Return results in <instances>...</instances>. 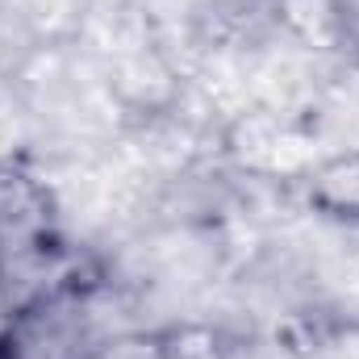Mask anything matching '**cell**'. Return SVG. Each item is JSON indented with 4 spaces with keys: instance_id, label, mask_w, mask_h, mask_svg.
I'll return each mask as SVG.
<instances>
[{
    "instance_id": "2",
    "label": "cell",
    "mask_w": 359,
    "mask_h": 359,
    "mask_svg": "<svg viewBox=\"0 0 359 359\" xmlns=\"http://www.w3.org/2000/svg\"><path fill=\"white\" fill-rule=\"evenodd\" d=\"M309 201L330 217H359V155L326 163L309 184Z\"/></svg>"
},
{
    "instance_id": "1",
    "label": "cell",
    "mask_w": 359,
    "mask_h": 359,
    "mask_svg": "<svg viewBox=\"0 0 359 359\" xmlns=\"http://www.w3.org/2000/svg\"><path fill=\"white\" fill-rule=\"evenodd\" d=\"M42 222H46L42 188L29 176L13 172V168H0V238L4 234L29 238V234H38Z\"/></svg>"
},
{
    "instance_id": "4",
    "label": "cell",
    "mask_w": 359,
    "mask_h": 359,
    "mask_svg": "<svg viewBox=\"0 0 359 359\" xmlns=\"http://www.w3.org/2000/svg\"><path fill=\"white\" fill-rule=\"evenodd\" d=\"M0 359H17L13 343H8V330H0Z\"/></svg>"
},
{
    "instance_id": "3",
    "label": "cell",
    "mask_w": 359,
    "mask_h": 359,
    "mask_svg": "<svg viewBox=\"0 0 359 359\" xmlns=\"http://www.w3.org/2000/svg\"><path fill=\"white\" fill-rule=\"evenodd\" d=\"M155 359H226L222 339L205 326H176L155 343Z\"/></svg>"
}]
</instances>
